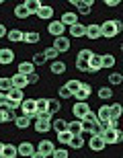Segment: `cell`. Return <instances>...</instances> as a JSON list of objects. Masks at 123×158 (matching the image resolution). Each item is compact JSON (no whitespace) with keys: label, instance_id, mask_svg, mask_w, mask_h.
Instances as JSON below:
<instances>
[{"label":"cell","instance_id":"cell-29","mask_svg":"<svg viewBox=\"0 0 123 158\" xmlns=\"http://www.w3.org/2000/svg\"><path fill=\"white\" fill-rule=\"evenodd\" d=\"M109 115H111V119H117V121H119V117L123 115L121 103H113V105H109Z\"/></svg>","mask_w":123,"mask_h":158},{"label":"cell","instance_id":"cell-5","mask_svg":"<svg viewBox=\"0 0 123 158\" xmlns=\"http://www.w3.org/2000/svg\"><path fill=\"white\" fill-rule=\"evenodd\" d=\"M103 142L105 144H119V142L123 140V134L121 129H107V131H103Z\"/></svg>","mask_w":123,"mask_h":158},{"label":"cell","instance_id":"cell-18","mask_svg":"<svg viewBox=\"0 0 123 158\" xmlns=\"http://www.w3.org/2000/svg\"><path fill=\"white\" fill-rule=\"evenodd\" d=\"M100 68V53H92V58L88 60V74H96Z\"/></svg>","mask_w":123,"mask_h":158},{"label":"cell","instance_id":"cell-46","mask_svg":"<svg viewBox=\"0 0 123 158\" xmlns=\"http://www.w3.org/2000/svg\"><path fill=\"white\" fill-rule=\"evenodd\" d=\"M58 94H59V101H68V99H72V93L68 90L66 86H59L58 88Z\"/></svg>","mask_w":123,"mask_h":158},{"label":"cell","instance_id":"cell-4","mask_svg":"<svg viewBox=\"0 0 123 158\" xmlns=\"http://www.w3.org/2000/svg\"><path fill=\"white\" fill-rule=\"evenodd\" d=\"M72 4L76 6V15L86 17V15H90V12H92L94 2H92V0H72Z\"/></svg>","mask_w":123,"mask_h":158},{"label":"cell","instance_id":"cell-22","mask_svg":"<svg viewBox=\"0 0 123 158\" xmlns=\"http://www.w3.org/2000/svg\"><path fill=\"white\" fill-rule=\"evenodd\" d=\"M6 99L12 101V103H18V105H21V101L25 99V93H23V90H18V88H10V90L6 93Z\"/></svg>","mask_w":123,"mask_h":158},{"label":"cell","instance_id":"cell-10","mask_svg":"<svg viewBox=\"0 0 123 158\" xmlns=\"http://www.w3.org/2000/svg\"><path fill=\"white\" fill-rule=\"evenodd\" d=\"M47 33L51 37H62L66 33V27L59 21H49V25H47Z\"/></svg>","mask_w":123,"mask_h":158},{"label":"cell","instance_id":"cell-28","mask_svg":"<svg viewBox=\"0 0 123 158\" xmlns=\"http://www.w3.org/2000/svg\"><path fill=\"white\" fill-rule=\"evenodd\" d=\"M66 127H68V121L66 119H51V129L55 131V134H62V131H66Z\"/></svg>","mask_w":123,"mask_h":158},{"label":"cell","instance_id":"cell-25","mask_svg":"<svg viewBox=\"0 0 123 158\" xmlns=\"http://www.w3.org/2000/svg\"><path fill=\"white\" fill-rule=\"evenodd\" d=\"M39 39H41V35L37 31H27V33H23V41L27 45H35V43H39Z\"/></svg>","mask_w":123,"mask_h":158},{"label":"cell","instance_id":"cell-19","mask_svg":"<svg viewBox=\"0 0 123 158\" xmlns=\"http://www.w3.org/2000/svg\"><path fill=\"white\" fill-rule=\"evenodd\" d=\"M68 29H70V37L82 39V37H84V31H86V25L84 23H76V25H72V27H68Z\"/></svg>","mask_w":123,"mask_h":158},{"label":"cell","instance_id":"cell-11","mask_svg":"<svg viewBox=\"0 0 123 158\" xmlns=\"http://www.w3.org/2000/svg\"><path fill=\"white\" fill-rule=\"evenodd\" d=\"M53 6H49V4H41V8L35 12V17L37 19H41V21H53Z\"/></svg>","mask_w":123,"mask_h":158},{"label":"cell","instance_id":"cell-27","mask_svg":"<svg viewBox=\"0 0 123 158\" xmlns=\"http://www.w3.org/2000/svg\"><path fill=\"white\" fill-rule=\"evenodd\" d=\"M23 4H25V8L29 10V15L33 17V15H35V12L41 8V4H43V2H41V0H25Z\"/></svg>","mask_w":123,"mask_h":158},{"label":"cell","instance_id":"cell-33","mask_svg":"<svg viewBox=\"0 0 123 158\" xmlns=\"http://www.w3.org/2000/svg\"><path fill=\"white\" fill-rule=\"evenodd\" d=\"M12 12H14V17H17V19H23V21H25V19H29V17H31V15H29V10L25 8V4H23V2L14 6V10H12Z\"/></svg>","mask_w":123,"mask_h":158},{"label":"cell","instance_id":"cell-17","mask_svg":"<svg viewBox=\"0 0 123 158\" xmlns=\"http://www.w3.org/2000/svg\"><path fill=\"white\" fill-rule=\"evenodd\" d=\"M10 84L12 88H18V90H23V88H27V76H23V74H12L10 76Z\"/></svg>","mask_w":123,"mask_h":158},{"label":"cell","instance_id":"cell-49","mask_svg":"<svg viewBox=\"0 0 123 158\" xmlns=\"http://www.w3.org/2000/svg\"><path fill=\"white\" fill-rule=\"evenodd\" d=\"M80 121H88V123H99V119H96V115H94V111L86 113L84 115V119H80Z\"/></svg>","mask_w":123,"mask_h":158},{"label":"cell","instance_id":"cell-14","mask_svg":"<svg viewBox=\"0 0 123 158\" xmlns=\"http://www.w3.org/2000/svg\"><path fill=\"white\" fill-rule=\"evenodd\" d=\"M14 62V52L10 47H0V66H8Z\"/></svg>","mask_w":123,"mask_h":158},{"label":"cell","instance_id":"cell-1","mask_svg":"<svg viewBox=\"0 0 123 158\" xmlns=\"http://www.w3.org/2000/svg\"><path fill=\"white\" fill-rule=\"evenodd\" d=\"M99 27H100V39H113L123 31V23L117 19L103 21V23H99Z\"/></svg>","mask_w":123,"mask_h":158},{"label":"cell","instance_id":"cell-43","mask_svg":"<svg viewBox=\"0 0 123 158\" xmlns=\"http://www.w3.org/2000/svg\"><path fill=\"white\" fill-rule=\"evenodd\" d=\"M92 49H80L78 52V56H76V60H84V62H88V60L92 58Z\"/></svg>","mask_w":123,"mask_h":158},{"label":"cell","instance_id":"cell-36","mask_svg":"<svg viewBox=\"0 0 123 158\" xmlns=\"http://www.w3.org/2000/svg\"><path fill=\"white\" fill-rule=\"evenodd\" d=\"M96 94H99V99L100 101H109L113 97V88H109V86H100L99 90H96Z\"/></svg>","mask_w":123,"mask_h":158},{"label":"cell","instance_id":"cell-21","mask_svg":"<svg viewBox=\"0 0 123 158\" xmlns=\"http://www.w3.org/2000/svg\"><path fill=\"white\" fill-rule=\"evenodd\" d=\"M115 64H117V60H115V56H113V53H100V68L111 70Z\"/></svg>","mask_w":123,"mask_h":158},{"label":"cell","instance_id":"cell-30","mask_svg":"<svg viewBox=\"0 0 123 158\" xmlns=\"http://www.w3.org/2000/svg\"><path fill=\"white\" fill-rule=\"evenodd\" d=\"M12 121H14V125H17L18 129H27L31 125V121H33V119H31V117H25V115H17Z\"/></svg>","mask_w":123,"mask_h":158},{"label":"cell","instance_id":"cell-53","mask_svg":"<svg viewBox=\"0 0 123 158\" xmlns=\"http://www.w3.org/2000/svg\"><path fill=\"white\" fill-rule=\"evenodd\" d=\"M31 158H47V156H45V154H41V152H37V150H35V152L31 154Z\"/></svg>","mask_w":123,"mask_h":158},{"label":"cell","instance_id":"cell-50","mask_svg":"<svg viewBox=\"0 0 123 158\" xmlns=\"http://www.w3.org/2000/svg\"><path fill=\"white\" fill-rule=\"evenodd\" d=\"M37 82H39V74L37 72H33V74L27 76V84H37Z\"/></svg>","mask_w":123,"mask_h":158},{"label":"cell","instance_id":"cell-34","mask_svg":"<svg viewBox=\"0 0 123 158\" xmlns=\"http://www.w3.org/2000/svg\"><path fill=\"white\" fill-rule=\"evenodd\" d=\"M94 115H96L99 121H107V119H111V115H109V105H100L99 111L94 113Z\"/></svg>","mask_w":123,"mask_h":158},{"label":"cell","instance_id":"cell-6","mask_svg":"<svg viewBox=\"0 0 123 158\" xmlns=\"http://www.w3.org/2000/svg\"><path fill=\"white\" fill-rule=\"evenodd\" d=\"M90 111H92V107L88 105L86 101H84V103L76 101V105L72 107V115H74L76 119H84V115H86V113H90Z\"/></svg>","mask_w":123,"mask_h":158},{"label":"cell","instance_id":"cell-45","mask_svg":"<svg viewBox=\"0 0 123 158\" xmlns=\"http://www.w3.org/2000/svg\"><path fill=\"white\" fill-rule=\"evenodd\" d=\"M70 140H72V135L68 134V131H62V134H58V142L62 144V146H68V144H70Z\"/></svg>","mask_w":123,"mask_h":158},{"label":"cell","instance_id":"cell-31","mask_svg":"<svg viewBox=\"0 0 123 158\" xmlns=\"http://www.w3.org/2000/svg\"><path fill=\"white\" fill-rule=\"evenodd\" d=\"M6 39L10 41V43H18V41H23V31L21 29H10L6 33Z\"/></svg>","mask_w":123,"mask_h":158},{"label":"cell","instance_id":"cell-20","mask_svg":"<svg viewBox=\"0 0 123 158\" xmlns=\"http://www.w3.org/2000/svg\"><path fill=\"white\" fill-rule=\"evenodd\" d=\"M66 62H62V60H55V62H51L49 64V70H51V74H55V76H62V74H66Z\"/></svg>","mask_w":123,"mask_h":158},{"label":"cell","instance_id":"cell-41","mask_svg":"<svg viewBox=\"0 0 123 158\" xmlns=\"http://www.w3.org/2000/svg\"><path fill=\"white\" fill-rule=\"evenodd\" d=\"M64 86L68 88V90L72 93V97H74V93H76L78 88H80V80H76V78H72V80H68V82H66Z\"/></svg>","mask_w":123,"mask_h":158},{"label":"cell","instance_id":"cell-9","mask_svg":"<svg viewBox=\"0 0 123 158\" xmlns=\"http://www.w3.org/2000/svg\"><path fill=\"white\" fill-rule=\"evenodd\" d=\"M88 148H90L92 152H103L107 148V144L103 142V135H90V138H88Z\"/></svg>","mask_w":123,"mask_h":158},{"label":"cell","instance_id":"cell-8","mask_svg":"<svg viewBox=\"0 0 123 158\" xmlns=\"http://www.w3.org/2000/svg\"><path fill=\"white\" fill-rule=\"evenodd\" d=\"M90 94H92V86H90L88 82H80V88H78L76 93H74V97H76V101L84 103V101H86Z\"/></svg>","mask_w":123,"mask_h":158},{"label":"cell","instance_id":"cell-37","mask_svg":"<svg viewBox=\"0 0 123 158\" xmlns=\"http://www.w3.org/2000/svg\"><path fill=\"white\" fill-rule=\"evenodd\" d=\"M35 111L37 115H41V113H45L47 111V99L43 97V99H35ZM35 115V117H37Z\"/></svg>","mask_w":123,"mask_h":158},{"label":"cell","instance_id":"cell-13","mask_svg":"<svg viewBox=\"0 0 123 158\" xmlns=\"http://www.w3.org/2000/svg\"><path fill=\"white\" fill-rule=\"evenodd\" d=\"M35 150H37V152H41V154H45V156L49 158L53 154V150H55V144H53L51 140H41L39 146H37Z\"/></svg>","mask_w":123,"mask_h":158},{"label":"cell","instance_id":"cell-7","mask_svg":"<svg viewBox=\"0 0 123 158\" xmlns=\"http://www.w3.org/2000/svg\"><path fill=\"white\" fill-rule=\"evenodd\" d=\"M70 39H68V37L66 35H62V37H55V39H53V49H55V52L58 53H66V52H70Z\"/></svg>","mask_w":123,"mask_h":158},{"label":"cell","instance_id":"cell-35","mask_svg":"<svg viewBox=\"0 0 123 158\" xmlns=\"http://www.w3.org/2000/svg\"><path fill=\"white\" fill-rule=\"evenodd\" d=\"M17 117V113L14 111H8V109H0V123H8L12 119Z\"/></svg>","mask_w":123,"mask_h":158},{"label":"cell","instance_id":"cell-42","mask_svg":"<svg viewBox=\"0 0 123 158\" xmlns=\"http://www.w3.org/2000/svg\"><path fill=\"white\" fill-rule=\"evenodd\" d=\"M31 64H33V66H43V64H45V56H43V52L33 53V60H31Z\"/></svg>","mask_w":123,"mask_h":158},{"label":"cell","instance_id":"cell-12","mask_svg":"<svg viewBox=\"0 0 123 158\" xmlns=\"http://www.w3.org/2000/svg\"><path fill=\"white\" fill-rule=\"evenodd\" d=\"M33 152H35V146H33L31 142H21V144L17 146V154L23 156V158H31Z\"/></svg>","mask_w":123,"mask_h":158},{"label":"cell","instance_id":"cell-24","mask_svg":"<svg viewBox=\"0 0 123 158\" xmlns=\"http://www.w3.org/2000/svg\"><path fill=\"white\" fill-rule=\"evenodd\" d=\"M62 111V103H59V99H47V113L49 115H55V113Z\"/></svg>","mask_w":123,"mask_h":158},{"label":"cell","instance_id":"cell-23","mask_svg":"<svg viewBox=\"0 0 123 158\" xmlns=\"http://www.w3.org/2000/svg\"><path fill=\"white\" fill-rule=\"evenodd\" d=\"M66 131H68L70 135H82V123H80V119H76V121H68Z\"/></svg>","mask_w":123,"mask_h":158},{"label":"cell","instance_id":"cell-54","mask_svg":"<svg viewBox=\"0 0 123 158\" xmlns=\"http://www.w3.org/2000/svg\"><path fill=\"white\" fill-rule=\"evenodd\" d=\"M2 148H4V144H2V142H0V158H2Z\"/></svg>","mask_w":123,"mask_h":158},{"label":"cell","instance_id":"cell-2","mask_svg":"<svg viewBox=\"0 0 123 158\" xmlns=\"http://www.w3.org/2000/svg\"><path fill=\"white\" fill-rule=\"evenodd\" d=\"M51 129V115L49 113H41V115H37L35 117V131L37 134H47Z\"/></svg>","mask_w":123,"mask_h":158},{"label":"cell","instance_id":"cell-15","mask_svg":"<svg viewBox=\"0 0 123 158\" xmlns=\"http://www.w3.org/2000/svg\"><path fill=\"white\" fill-rule=\"evenodd\" d=\"M59 23L64 25V27H72V25L80 23V21H78V15H76V12H72V10H66L64 15L59 17Z\"/></svg>","mask_w":123,"mask_h":158},{"label":"cell","instance_id":"cell-38","mask_svg":"<svg viewBox=\"0 0 123 158\" xmlns=\"http://www.w3.org/2000/svg\"><path fill=\"white\" fill-rule=\"evenodd\" d=\"M68 146L74 148V150H80V148H84V138H82V135H72V140H70Z\"/></svg>","mask_w":123,"mask_h":158},{"label":"cell","instance_id":"cell-51","mask_svg":"<svg viewBox=\"0 0 123 158\" xmlns=\"http://www.w3.org/2000/svg\"><path fill=\"white\" fill-rule=\"evenodd\" d=\"M6 33H8L6 25H4V23H0V39H6Z\"/></svg>","mask_w":123,"mask_h":158},{"label":"cell","instance_id":"cell-26","mask_svg":"<svg viewBox=\"0 0 123 158\" xmlns=\"http://www.w3.org/2000/svg\"><path fill=\"white\" fill-rule=\"evenodd\" d=\"M17 72H18V74H23V76H29V74H33V72H35V66L25 60V62H21V64H18Z\"/></svg>","mask_w":123,"mask_h":158},{"label":"cell","instance_id":"cell-47","mask_svg":"<svg viewBox=\"0 0 123 158\" xmlns=\"http://www.w3.org/2000/svg\"><path fill=\"white\" fill-rule=\"evenodd\" d=\"M51 156H53V158H68V156H70V152H68L66 148H55Z\"/></svg>","mask_w":123,"mask_h":158},{"label":"cell","instance_id":"cell-16","mask_svg":"<svg viewBox=\"0 0 123 158\" xmlns=\"http://www.w3.org/2000/svg\"><path fill=\"white\" fill-rule=\"evenodd\" d=\"M84 37H86V39H100V27H99V23H90V25H86Z\"/></svg>","mask_w":123,"mask_h":158},{"label":"cell","instance_id":"cell-52","mask_svg":"<svg viewBox=\"0 0 123 158\" xmlns=\"http://www.w3.org/2000/svg\"><path fill=\"white\" fill-rule=\"evenodd\" d=\"M107 6H119V0H105Z\"/></svg>","mask_w":123,"mask_h":158},{"label":"cell","instance_id":"cell-3","mask_svg":"<svg viewBox=\"0 0 123 158\" xmlns=\"http://www.w3.org/2000/svg\"><path fill=\"white\" fill-rule=\"evenodd\" d=\"M18 109H21V115L33 119L37 115V111H35V99H23V101H21V105H18Z\"/></svg>","mask_w":123,"mask_h":158},{"label":"cell","instance_id":"cell-48","mask_svg":"<svg viewBox=\"0 0 123 158\" xmlns=\"http://www.w3.org/2000/svg\"><path fill=\"white\" fill-rule=\"evenodd\" d=\"M76 70L86 72V74H88V62H84V60H76Z\"/></svg>","mask_w":123,"mask_h":158},{"label":"cell","instance_id":"cell-39","mask_svg":"<svg viewBox=\"0 0 123 158\" xmlns=\"http://www.w3.org/2000/svg\"><path fill=\"white\" fill-rule=\"evenodd\" d=\"M43 56H45V62H55V60H59V53L53 49V47H47L45 52H43Z\"/></svg>","mask_w":123,"mask_h":158},{"label":"cell","instance_id":"cell-40","mask_svg":"<svg viewBox=\"0 0 123 158\" xmlns=\"http://www.w3.org/2000/svg\"><path fill=\"white\" fill-rule=\"evenodd\" d=\"M121 82H123V74H119V72H111V74H109V84L119 86Z\"/></svg>","mask_w":123,"mask_h":158},{"label":"cell","instance_id":"cell-32","mask_svg":"<svg viewBox=\"0 0 123 158\" xmlns=\"http://www.w3.org/2000/svg\"><path fill=\"white\" fill-rule=\"evenodd\" d=\"M17 146L14 144H4V148H2V158H17Z\"/></svg>","mask_w":123,"mask_h":158},{"label":"cell","instance_id":"cell-44","mask_svg":"<svg viewBox=\"0 0 123 158\" xmlns=\"http://www.w3.org/2000/svg\"><path fill=\"white\" fill-rule=\"evenodd\" d=\"M12 88V84H10V78H0V93H8Z\"/></svg>","mask_w":123,"mask_h":158}]
</instances>
